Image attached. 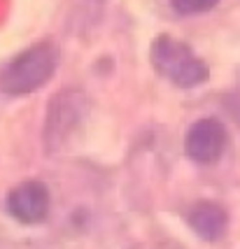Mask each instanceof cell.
Listing matches in <instances>:
<instances>
[{
  "instance_id": "cell-1",
  "label": "cell",
  "mask_w": 240,
  "mask_h": 249,
  "mask_svg": "<svg viewBox=\"0 0 240 249\" xmlns=\"http://www.w3.org/2000/svg\"><path fill=\"white\" fill-rule=\"evenodd\" d=\"M58 52L52 42H37L10 58L0 70V89L7 96H28L44 87L56 70Z\"/></svg>"
},
{
  "instance_id": "cell-2",
  "label": "cell",
  "mask_w": 240,
  "mask_h": 249,
  "mask_svg": "<svg viewBox=\"0 0 240 249\" xmlns=\"http://www.w3.org/2000/svg\"><path fill=\"white\" fill-rule=\"evenodd\" d=\"M152 68L170 84L194 89L207 79V65L194 54V49L170 35H159L149 49Z\"/></svg>"
},
{
  "instance_id": "cell-3",
  "label": "cell",
  "mask_w": 240,
  "mask_h": 249,
  "mask_svg": "<svg viewBox=\"0 0 240 249\" xmlns=\"http://www.w3.org/2000/svg\"><path fill=\"white\" fill-rule=\"evenodd\" d=\"M89 112V100L82 91L70 89L63 93H56L49 103L47 109V121H44V142L49 149L63 147L77 128L82 126V121Z\"/></svg>"
},
{
  "instance_id": "cell-4",
  "label": "cell",
  "mask_w": 240,
  "mask_h": 249,
  "mask_svg": "<svg viewBox=\"0 0 240 249\" xmlns=\"http://www.w3.org/2000/svg\"><path fill=\"white\" fill-rule=\"evenodd\" d=\"M226 128L217 119H198L191 124V128L185 135V154L194 163L210 165L222 159V154L226 149Z\"/></svg>"
},
{
  "instance_id": "cell-5",
  "label": "cell",
  "mask_w": 240,
  "mask_h": 249,
  "mask_svg": "<svg viewBox=\"0 0 240 249\" xmlns=\"http://www.w3.org/2000/svg\"><path fill=\"white\" fill-rule=\"evenodd\" d=\"M7 212L21 224L44 221L49 214V189L37 179L21 182L7 196Z\"/></svg>"
},
{
  "instance_id": "cell-6",
  "label": "cell",
  "mask_w": 240,
  "mask_h": 249,
  "mask_svg": "<svg viewBox=\"0 0 240 249\" xmlns=\"http://www.w3.org/2000/svg\"><path fill=\"white\" fill-rule=\"evenodd\" d=\"M189 226L194 228L198 238L207 240V242H215L226 233L229 226V214L226 210L215 203V200H198L196 205L189 210Z\"/></svg>"
},
{
  "instance_id": "cell-7",
  "label": "cell",
  "mask_w": 240,
  "mask_h": 249,
  "mask_svg": "<svg viewBox=\"0 0 240 249\" xmlns=\"http://www.w3.org/2000/svg\"><path fill=\"white\" fill-rule=\"evenodd\" d=\"M219 0H170V7H173L177 14L182 17H189V14H201V12L212 10Z\"/></svg>"
}]
</instances>
